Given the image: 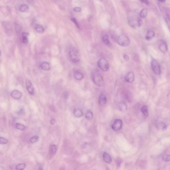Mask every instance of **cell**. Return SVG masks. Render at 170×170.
Instances as JSON below:
<instances>
[{"label":"cell","instance_id":"obj_1","mask_svg":"<svg viewBox=\"0 0 170 170\" xmlns=\"http://www.w3.org/2000/svg\"><path fill=\"white\" fill-rule=\"evenodd\" d=\"M92 79L94 83L97 86L101 87L103 86L104 80L101 74L97 71L94 72L92 75Z\"/></svg>","mask_w":170,"mask_h":170},{"label":"cell","instance_id":"obj_34","mask_svg":"<svg viewBox=\"0 0 170 170\" xmlns=\"http://www.w3.org/2000/svg\"><path fill=\"white\" fill-rule=\"evenodd\" d=\"M71 20L76 25V26L78 28H79V25L76 19L75 18H73L71 19Z\"/></svg>","mask_w":170,"mask_h":170},{"label":"cell","instance_id":"obj_40","mask_svg":"<svg viewBox=\"0 0 170 170\" xmlns=\"http://www.w3.org/2000/svg\"><path fill=\"white\" fill-rule=\"evenodd\" d=\"M1 51H0V56L1 55Z\"/></svg>","mask_w":170,"mask_h":170},{"label":"cell","instance_id":"obj_20","mask_svg":"<svg viewBox=\"0 0 170 170\" xmlns=\"http://www.w3.org/2000/svg\"><path fill=\"white\" fill-rule=\"evenodd\" d=\"M157 126V128L160 130L164 131L167 129V125L165 123L163 122H160L158 123Z\"/></svg>","mask_w":170,"mask_h":170},{"label":"cell","instance_id":"obj_36","mask_svg":"<svg viewBox=\"0 0 170 170\" xmlns=\"http://www.w3.org/2000/svg\"><path fill=\"white\" fill-rule=\"evenodd\" d=\"M74 11L76 12H80L81 11V9L79 7H75L74 8Z\"/></svg>","mask_w":170,"mask_h":170},{"label":"cell","instance_id":"obj_22","mask_svg":"<svg viewBox=\"0 0 170 170\" xmlns=\"http://www.w3.org/2000/svg\"><path fill=\"white\" fill-rule=\"evenodd\" d=\"M50 152L52 155H54L56 153L57 151V147L55 145H51L50 147Z\"/></svg>","mask_w":170,"mask_h":170},{"label":"cell","instance_id":"obj_5","mask_svg":"<svg viewBox=\"0 0 170 170\" xmlns=\"http://www.w3.org/2000/svg\"><path fill=\"white\" fill-rule=\"evenodd\" d=\"M70 59L74 63H77L79 62L80 58L78 53L76 50L72 49L69 52Z\"/></svg>","mask_w":170,"mask_h":170},{"label":"cell","instance_id":"obj_19","mask_svg":"<svg viewBox=\"0 0 170 170\" xmlns=\"http://www.w3.org/2000/svg\"><path fill=\"white\" fill-rule=\"evenodd\" d=\"M74 114L75 116L77 118H80L83 115V112L80 109H75L74 110Z\"/></svg>","mask_w":170,"mask_h":170},{"label":"cell","instance_id":"obj_27","mask_svg":"<svg viewBox=\"0 0 170 170\" xmlns=\"http://www.w3.org/2000/svg\"><path fill=\"white\" fill-rule=\"evenodd\" d=\"M141 110L145 116H148V107L147 106L145 105L142 107V108H141Z\"/></svg>","mask_w":170,"mask_h":170},{"label":"cell","instance_id":"obj_16","mask_svg":"<svg viewBox=\"0 0 170 170\" xmlns=\"http://www.w3.org/2000/svg\"><path fill=\"white\" fill-rule=\"evenodd\" d=\"M41 68L42 70L44 71H48L50 69L49 64L48 62L46 61L42 62L41 65Z\"/></svg>","mask_w":170,"mask_h":170},{"label":"cell","instance_id":"obj_15","mask_svg":"<svg viewBox=\"0 0 170 170\" xmlns=\"http://www.w3.org/2000/svg\"><path fill=\"white\" fill-rule=\"evenodd\" d=\"M103 160L105 162L107 163H110L112 162V159H111L110 155L107 153L106 152H104L103 155Z\"/></svg>","mask_w":170,"mask_h":170},{"label":"cell","instance_id":"obj_21","mask_svg":"<svg viewBox=\"0 0 170 170\" xmlns=\"http://www.w3.org/2000/svg\"><path fill=\"white\" fill-rule=\"evenodd\" d=\"M148 14V10L146 8H143L140 11L139 15L141 18L144 19L147 17Z\"/></svg>","mask_w":170,"mask_h":170},{"label":"cell","instance_id":"obj_31","mask_svg":"<svg viewBox=\"0 0 170 170\" xmlns=\"http://www.w3.org/2000/svg\"><path fill=\"white\" fill-rule=\"evenodd\" d=\"M8 142L7 139L2 137H0V144H5Z\"/></svg>","mask_w":170,"mask_h":170},{"label":"cell","instance_id":"obj_35","mask_svg":"<svg viewBox=\"0 0 170 170\" xmlns=\"http://www.w3.org/2000/svg\"><path fill=\"white\" fill-rule=\"evenodd\" d=\"M123 58L125 60V61H128L129 60V56L127 55L126 54L124 55L123 56Z\"/></svg>","mask_w":170,"mask_h":170},{"label":"cell","instance_id":"obj_11","mask_svg":"<svg viewBox=\"0 0 170 170\" xmlns=\"http://www.w3.org/2000/svg\"><path fill=\"white\" fill-rule=\"evenodd\" d=\"M11 97L14 99L18 100L20 99L22 95L21 92L18 90H14L11 92Z\"/></svg>","mask_w":170,"mask_h":170},{"label":"cell","instance_id":"obj_8","mask_svg":"<svg viewBox=\"0 0 170 170\" xmlns=\"http://www.w3.org/2000/svg\"><path fill=\"white\" fill-rule=\"evenodd\" d=\"M138 17H135L134 14H131L128 18V21L129 24L132 27L136 28L137 27V20Z\"/></svg>","mask_w":170,"mask_h":170},{"label":"cell","instance_id":"obj_12","mask_svg":"<svg viewBox=\"0 0 170 170\" xmlns=\"http://www.w3.org/2000/svg\"><path fill=\"white\" fill-rule=\"evenodd\" d=\"M107 98L104 94H101L99 98V104L101 106H103L106 103Z\"/></svg>","mask_w":170,"mask_h":170},{"label":"cell","instance_id":"obj_7","mask_svg":"<svg viewBox=\"0 0 170 170\" xmlns=\"http://www.w3.org/2000/svg\"><path fill=\"white\" fill-rule=\"evenodd\" d=\"M158 47L160 51L165 54L168 51V45L167 43L164 40H160L158 42Z\"/></svg>","mask_w":170,"mask_h":170},{"label":"cell","instance_id":"obj_4","mask_svg":"<svg viewBox=\"0 0 170 170\" xmlns=\"http://www.w3.org/2000/svg\"><path fill=\"white\" fill-rule=\"evenodd\" d=\"M151 67L153 72L156 75H160L161 74V68L159 62L156 59H153L152 60Z\"/></svg>","mask_w":170,"mask_h":170},{"label":"cell","instance_id":"obj_13","mask_svg":"<svg viewBox=\"0 0 170 170\" xmlns=\"http://www.w3.org/2000/svg\"><path fill=\"white\" fill-rule=\"evenodd\" d=\"M74 76L76 79L78 80H81L84 77V76L82 73L76 70L74 71Z\"/></svg>","mask_w":170,"mask_h":170},{"label":"cell","instance_id":"obj_9","mask_svg":"<svg viewBox=\"0 0 170 170\" xmlns=\"http://www.w3.org/2000/svg\"><path fill=\"white\" fill-rule=\"evenodd\" d=\"M135 76L132 72H129L126 76L125 79L127 82L129 83H132L135 80Z\"/></svg>","mask_w":170,"mask_h":170},{"label":"cell","instance_id":"obj_38","mask_svg":"<svg viewBox=\"0 0 170 170\" xmlns=\"http://www.w3.org/2000/svg\"><path fill=\"white\" fill-rule=\"evenodd\" d=\"M55 122V120L54 119H52L50 121L51 124L52 125H54Z\"/></svg>","mask_w":170,"mask_h":170},{"label":"cell","instance_id":"obj_37","mask_svg":"<svg viewBox=\"0 0 170 170\" xmlns=\"http://www.w3.org/2000/svg\"><path fill=\"white\" fill-rule=\"evenodd\" d=\"M140 1L143 3L145 4L146 5L149 4V2L148 0H140Z\"/></svg>","mask_w":170,"mask_h":170},{"label":"cell","instance_id":"obj_23","mask_svg":"<svg viewBox=\"0 0 170 170\" xmlns=\"http://www.w3.org/2000/svg\"><path fill=\"white\" fill-rule=\"evenodd\" d=\"M19 10L22 12H27L29 10L28 6L26 4L22 5L19 7Z\"/></svg>","mask_w":170,"mask_h":170},{"label":"cell","instance_id":"obj_29","mask_svg":"<svg viewBox=\"0 0 170 170\" xmlns=\"http://www.w3.org/2000/svg\"><path fill=\"white\" fill-rule=\"evenodd\" d=\"M16 128L20 130H24L25 128V127L23 125L17 123L16 125Z\"/></svg>","mask_w":170,"mask_h":170},{"label":"cell","instance_id":"obj_14","mask_svg":"<svg viewBox=\"0 0 170 170\" xmlns=\"http://www.w3.org/2000/svg\"><path fill=\"white\" fill-rule=\"evenodd\" d=\"M155 36V33L153 31H148L146 36V39L148 41L151 40Z\"/></svg>","mask_w":170,"mask_h":170},{"label":"cell","instance_id":"obj_25","mask_svg":"<svg viewBox=\"0 0 170 170\" xmlns=\"http://www.w3.org/2000/svg\"><path fill=\"white\" fill-rule=\"evenodd\" d=\"M35 29L36 31L39 33H43L44 32V29L41 25L37 24L35 26Z\"/></svg>","mask_w":170,"mask_h":170},{"label":"cell","instance_id":"obj_10","mask_svg":"<svg viewBox=\"0 0 170 170\" xmlns=\"http://www.w3.org/2000/svg\"><path fill=\"white\" fill-rule=\"evenodd\" d=\"M26 86L27 89L29 93L31 95L34 94L35 93L34 88L31 81L30 80H27L26 81Z\"/></svg>","mask_w":170,"mask_h":170},{"label":"cell","instance_id":"obj_30","mask_svg":"<svg viewBox=\"0 0 170 170\" xmlns=\"http://www.w3.org/2000/svg\"><path fill=\"white\" fill-rule=\"evenodd\" d=\"M39 140V137L37 136H35L30 138V141L32 143H36Z\"/></svg>","mask_w":170,"mask_h":170},{"label":"cell","instance_id":"obj_28","mask_svg":"<svg viewBox=\"0 0 170 170\" xmlns=\"http://www.w3.org/2000/svg\"><path fill=\"white\" fill-rule=\"evenodd\" d=\"M26 167V165L25 164H20L16 165L15 169L17 170H22L24 169Z\"/></svg>","mask_w":170,"mask_h":170},{"label":"cell","instance_id":"obj_17","mask_svg":"<svg viewBox=\"0 0 170 170\" xmlns=\"http://www.w3.org/2000/svg\"><path fill=\"white\" fill-rule=\"evenodd\" d=\"M102 40L103 43L109 47L111 46V42L109 40V37L108 36H104L102 38Z\"/></svg>","mask_w":170,"mask_h":170},{"label":"cell","instance_id":"obj_6","mask_svg":"<svg viewBox=\"0 0 170 170\" xmlns=\"http://www.w3.org/2000/svg\"><path fill=\"white\" fill-rule=\"evenodd\" d=\"M123 122L121 120L116 119L112 124V129L114 131L117 132L120 130L122 126Z\"/></svg>","mask_w":170,"mask_h":170},{"label":"cell","instance_id":"obj_33","mask_svg":"<svg viewBox=\"0 0 170 170\" xmlns=\"http://www.w3.org/2000/svg\"><path fill=\"white\" fill-rule=\"evenodd\" d=\"M163 160L166 162H168L170 160V154H166L164 155L163 157Z\"/></svg>","mask_w":170,"mask_h":170},{"label":"cell","instance_id":"obj_18","mask_svg":"<svg viewBox=\"0 0 170 170\" xmlns=\"http://www.w3.org/2000/svg\"><path fill=\"white\" fill-rule=\"evenodd\" d=\"M119 110L122 112H125L127 110V105L124 102L120 103L119 104Z\"/></svg>","mask_w":170,"mask_h":170},{"label":"cell","instance_id":"obj_24","mask_svg":"<svg viewBox=\"0 0 170 170\" xmlns=\"http://www.w3.org/2000/svg\"><path fill=\"white\" fill-rule=\"evenodd\" d=\"M28 33H27L23 32L22 33V42L24 44H27L28 43Z\"/></svg>","mask_w":170,"mask_h":170},{"label":"cell","instance_id":"obj_39","mask_svg":"<svg viewBox=\"0 0 170 170\" xmlns=\"http://www.w3.org/2000/svg\"><path fill=\"white\" fill-rule=\"evenodd\" d=\"M159 1L161 2H164L166 0H158Z\"/></svg>","mask_w":170,"mask_h":170},{"label":"cell","instance_id":"obj_2","mask_svg":"<svg viewBox=\"0 0 170 170\" xmlns=\"http://www.w3.org/2000/svg\"><path fill=\"white\" fill-rule=\"evenodd\" d=\"M117 43L121 46L126 47L129 45L130 41L129 38L125 34H122L118 37Z\"/></svg>","mask_w":170,"mask_h":170},{"label":"cell","instance_id":"obj_32","mask_svg":"<svg viewBox=\"0 0 170 170\" xmlns=\"http://www.w3.org/2000/svg\"><path fill=\"white\" fill-rule=\"evenodd\" d=\"M137 26L138 27H141L143 24V21H142V19L140 17H138V19H137Z\"/></svg>","mask_w":170,"mask_h":170},{"label":"cell","instance_id":"obj_3","mask_svg":"<svg viewBox=\"0 0 170 170\" xmlns=\"http://www.w3.org/2000/svg\"><path fill=\"white\" fill-rule=\"evenodd\" d=\"M98 65L101 70L104 72L108 71L109 69V65L108 61L104 58H101L99 60Z\"/></svg>","mask_w":170,"mask_h":170},{"label":"cell","instance_id":"obj_26","mask_svg":"<svg viewBox=\"0 0 170 170\" xmlns=\"http://www.w3.org/2000/svg\"><path fill=\"white\" fill-rule=\"evenodd\" d=\"M93 113L91 110H88L86 113L85 117L88 120H92L93 117Z\"/></svg>","mask_w":170,"mask_h":170}]
</instances>
